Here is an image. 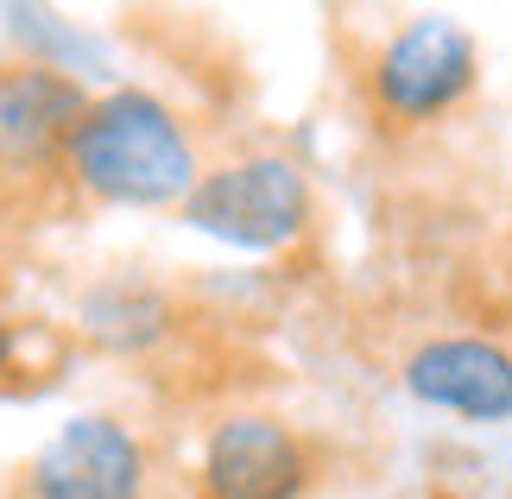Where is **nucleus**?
<instances>
[{
    "instance_id": "1",
    "label": "nucleus",
    "mask_w": 512,
    "mask_h": 499,
    "mask_svg": "<svg viewBox=\"0 0 512 499\" xmlns=\"http://www.w3.org/2000/svg\"><path fill=\"white\" fill-rule=\"evenodd\" d=\"M70 171L83 177L89 196H102V203H133V209L184 203V196L203 184L177 114L146 89H114L76 121Z\"/></svg>"
},
{
    "instance_id": "2",
    "label": "nucleus",
    "mask_w": 512,
    "mask_h": 499,
    "mask_svg": "<svg viewBox=\"0 0 512 499\" xmlns=\"http://www.w3.org/2000/svg\"><path fill=\"white\" fill-rule=\"evenodd\" d=\"M184 222L228 247H285L310 222L304 171L285 165V158H247V165L209 171L184 196Z\"/></svg>"
},
{
    "instance_id": "3",
    "label": "nucleus",
    "mask_w": 512,
    "mask_h": 499,
    "mask_svg": "<svg viewBox=\"0 0 512 499\" xmlns=\"http://www.w3.org/2000/svg\"><path fill=\"white\" fill-rule=\"evenodd\" d=\"M475 38L456 19H411L405 32L386 38L380 64H373V95L392 121H437L475 89Z\"/></svg>"
},
{
    "instance_id": "4",
    "label": "nucleus",
    "mask_w": 512,
    "mask_h": 499,
    "mask_svg": "<svg viewBox=\"0 0 512 499\" xmlns=\"http://www.w3.org/2000/svg\"><path fill=\"white\" fill-rule=\"evenodd\" d=\"M146 455L114 417H70L64 430L38 449L32 499H140Z\"/></svg>"
},
{
    "instance_id": "5",
    "label": "nucleus",
    "mask_w": 512,
    "mask_h": 499,
    "mask_svg": "<svg viewBox=\"0 0 512 499\" xmlns=\"http://www.w3.org/2000/svg\"><path fill=\"white\" fill-rule=\"evenodd\" d=\"M405 392L418 405L456 411L468 424H506L512 417V354L481 335H443L405 361Z\"/></svg>"
},
{
    "instance_id": "6",
    "label": "nucleus",
    "mask_w": 512,
    "mask_h": 499,
    "mask_svg": "<svg viewBox=\"0 0 512 499\" xmlns=\"http://www.w3.org/2000/svg\"><path fill=\"white\" fill-rule=\"evenodd\" d=\"M310 481V455L279 417H228L203 449L209 499H298Z\"/></svg>"
},
{
    "instance_id": "7",
    "label": "nucleus",
    "mask_w": 512,
    "mask_h": 499,
    "mask_svg": "<svg viewBox=\"0 0 512 499\" xmlns=\"http://www.w3.org/2000/svg\"><path fill=\"white\" fill-rule=\"evenodd\" d=\"M83 95L57 70H0V158H38L51 139H64L83 121Z\"/></svg>"
},
{
    "instance_id": "8",
    "label": "nucleus",
    "mask_w": 512,
    "mask_h": 499,
    "mask_svg": "<svg viewBox=\"0 0 512 499\" xmlns=\"http://www.w3.org/2000/svg\"><path fill=\"white\" fill-rule=\"evenodd\" d=\"M89 329L121 348H140L165 329V304L146 291H102V297H89Z\"/></svg>"
},
{
    "instance_id": "9",
    "label": "nucleus",
    "mask_w": 512,
    "mask_h": 499,
    "mask_svg": "<svg viewBox=\"0 0 512 499\" xmlns=\"http://www.w3.org/2000/svg\"><path fill=\"white\" fill-rule=\"evenodd\" d=\"M0 354H7V335H0Z\"/></svg>"
}]
</instances>
